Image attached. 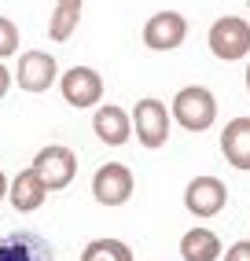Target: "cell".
Masks as SVG:
<instances>
[{
  "label": "cell",
  "instance_id": "obj_1",
  "mask_svg": "<svg viewBox=\"0 0 250 261\" xmlns=\"http://www.w3.org/2000/svg\"><path fill=\"white\" fill-rule=\"evenodd\" d=\"M173 118L177 125H184L188 133H206L213 121H217V99L203 85H184L181 92L173 96Z\"/></svg>",
  "mask_w": 250,
  "mask_h": 261
},
{
  "label": "cell",
  "instance_id": "obj_2",
  "mask_svg": "<svg viewBox=\"0 0 250 261\" xmlns=\"http://www.w3.org/2000/svg\"><path fill=\"white\" fill-rule=\"evenodd\" d=\"M210 51L224 63H239L250 56V22L239 15H221L217 22L210 26Z\"/></svg>",
  "mask_w": 250,
  "mask_h": 261
},
{
  "label": "cell",
  "instance_id": "obj_3",
  "mask_svg": "<svg viewBox=\"0 0 250 261\" xmlns=\"http://www.w3.org/2000/svg\"><path fill=\"white\" fill-rule=\"evenodd\" d=\"M33 177L44 184V191H63L70 180H74L78 173V154L63 147V144H48L37 151V159H33Z\"/></svg>",
  "mask_w": 250,
  "mask_h": 261
},
{
  "label": "cell",
  "instance_id": "obj_4",
  "mask_svg": "<svg viewBox=\"0 0 250 261\" xmlns=\"http://www.w3.org/2000/svg\"><path fill=\"white\" fill-rule=\"evenodd\" d=\"M133 133L140 136V144L158 151L166 140H169V111H166V103L162 99H155V96H144V99H136V107H133Z\"/></svg>",
  "mask_w": 250,
  "mask_h": 261
},
{
  "label": "cell",
  "instance_id": "obj_5",
  "mask_svg": "<svg viewBox=\"0 0 250 261\" xmlns=\"http://www.w3.org/2000/svg\"><path fill=\"white\" fill-rule=\"evenodd\" d=\"M133 188H136V180L125 162H103L92 177V195L99 206H125L133 199Z\"/></svg>",
  "mask_w": 250,
  "mask_h": 261
},
{
  "label": "cell",
  "instance_id": "obj_6",
  "mask_svg": "<svg viewBox=\"0 0 250 261\" xmlns=\"http://www.w3.org/2000/svg\"><path fill=\"white\" fill-rule=\"evenodd\" d=\"M188 37V19L181 11H155L144 22V44L151 51H173Z\"/></svg>",
  "mask_w": 250,
  "mask_h": 261
},
{
  "label": "cell",
  "instance_id": "obj_7",
  "mask_svg": "<svg viewBox=\"0 0 250 261\" xmlns=\"http://www.w3.org/2000/svg\"><path fill=\"white\" fill-rule=\"evenodd\" d=\"M59 92L70 107H96L99 96H103V77L92 70V66H70V70L59 77Z\"/></svg>",
  "mask_w": 250,
  "mask_h": 261
},
{
  "label": "cell",
  "instance_id": "obj_8",
  "mask_svg": "<svg viewBox=\"0 0 250 261\" xmlns=\"http://www.w3.org/2000/svg\"><path fill=\"white\" fill-rule=\"evenodd\" d=\"M59 77V63L48 56V51H22L19 70H15V81H19L22 92H48Z\"/></svg>",
  "mask_w": 250,
  "mask_h": 261
},
{
  "label": "cell",
  "instance_id": "obj_9",
  "mask_svg": "<svg viewBox=\"0 0 250 261\" xmlns=\"http://www.w3.org/2000/svg\"><path fill=\"white\" fill-rule=\"evenodd\" d=\"M224 202H228V188H224V180H217V177H195V180L184 188V206H188V214H195V217H213V214H221Z\"/></svg>",
  "mask_w": 250,
  "mask_h": 261
},
{
  "label": "cell",
  "instance_id": "obj_10",
  "mask_svg": "<svg viewBox=\"0 0 250 261\" xmlns=\"http://www.w3.org/2000/svg\"><path fill=\"white\" fill-rule=\"evenodd\" d=\"M0 261H56V250L37 232H11L0 239Z\"/></svg>",
  "mask_w": 250,
  "mask_h": 261
},
{
  "label": "cell",
  "instance_id": "obj_11",
  "mask_svg": "<svg viewBox=\"0 0 250 261\" xmlns=\"http://www.w3.org/2000/svg\"><path fill=\"white\" fill-rule=\"evenodd\" d=\"M221 154L232 169L250 173V118H232L221 129Z\"/></svg>",
  "mask_w": 250,
  "mask_h": 261
},
{
  "label": "cell",
  "instance_id": "obj_12",
  "mask_svg": "<svg viewBox=\"0 0 250 261\" xmlns=\"http://www.w3.org/2000/svg\"><path fill=\"white\" fill-rule=\"evenodd\" d=\"M92 129H96V136L107 144V147H121L125 140L133 136V118L125 114L121 107H99L96 111V118H92Z\"/></svg>",
  "mask_w": 250,
  "mask_h": 261
},
{
  "label": "cell",
  "instance_id": "obj_13",
  "mask_svg": "<svg viewBox=\"0 0 250 261\" xmlns=\"http://www.w3.org/2000/svg\"><path fill=\"white\" fill-rule=\"evenodd\" d=\"M44 184L33 177V169H22L19 177H15L11 184H8V199H11V206L19 214H30V210H41V202H44Z\"/></svg>",
  "mask_w": 250,
  "mask_h": 261
},
{
  "label": "cell",
  "instance_id": "obj_14",
  "mask_svg": "<svg viewBox=\"0 0 250 261\" xmlns=\"http://www.w3.org/2000/svg\"><path fill=\"white\" fill-rule=\"evenodd\" d=\"M221 254H224V247H221L217 232H210V228H191L181 239V257L184 261H217Z\"/></svg>",
  "mask_w": 250,
  "mask_h": 261
},
{
  "label": "cell",
  "instance_id": "obj_15",
  "mask_svg": "<svg viewBox=\"0 0 250 261\" xmlns=\"http://www.w3.org/2000/svg\"><path fill=\"white\" fill-rule=\"evenodd\" d=\"M78 22H81V0H63V4L52 8L48 37L52 41H70V33L78 30Z\"/></svg>",
  "mask_w": 250,
  "mask_h": 261
},
{
  "label": "cell",
  "instance_id": "obj_16",
  "mask_svg": "<svg viewBox=\"0 0 250 261\" xmlns=\"http://www.w3.org/2000/svg\"><path fill=\"white\" fill-rule=\"evenodd\" d=\"M81 261H133V250L121 239H92L81 250Z\"/></svg>",
  "mask_w": 250,
  "mask_h": 261
},
{
  "label": "cell",
  "instance_id": "obj_17",
  "mask_svg": "<svg viewBox=\"0 0 250 261\" xmlns=\"http://www.w3.org/2000/svg\"><path fill=\"white\" fill-rule=\"evenodd\" d=\"M19 51V26H15L8 15H0V59H8Z\"/></svg>",
  "mask_w": 250,
  "mask_h": 261
},
{
  "label": "cell",
  "instance_id": "obj_18",
  "mask_svg": "<svg viewBox=\"0 0 250 261\" xmlns=\"http://www.w3.org/2000/svg\"><path fill=\"white\" fill-rule=\"evenodd\" d=\"M224 261H250V243L246 239L243 243H232L228 254H224Z\"/></svg>",
  "mask_w": 250,
  "mask_h": 261
},
{
  "label": "cell",
  "instance_id": "obj_19",
  "mask_svg": "<svg viewBox=\"0 0 250 261\" xmlns=\"http://www.w3.org/2000/svg\"><path fill=\"white\" fill-rule=\"evenodd\" d=\"M8 89H11V74H8V66H0V99L8 96Z\"/></svg>",
  "mask_w": 250,
  "mask_h": 261
},
{
  "label": "cell",
  "instance_id": "obj_20",
  "mask_svg": "<svg viewBox=\"0 0 250 261\" xmlns=\"http://www.w3.org/2000/svg\"><path fill=\"white\" fill-rule=\"evenodd\" d=\"M4 195H8V177L0 173V199H4Z\"/></svg>",
  "mask_w": 250,
  "mask_h": 261
},
{
  "label": "cell",
  "instance_id": "obj_21",
  "mask_svg": "<svg viewBox=\"0 0 250 261\" xmlns=\"http://www.w3.org/2000/svg\"><path fill=\"white\" fill-rule=\"evenodd\" d=\"M246 92H250V63H246Z\"/></svg>",
  "mask_w": 250,
  "mask_h": 261
}]
</instances>
